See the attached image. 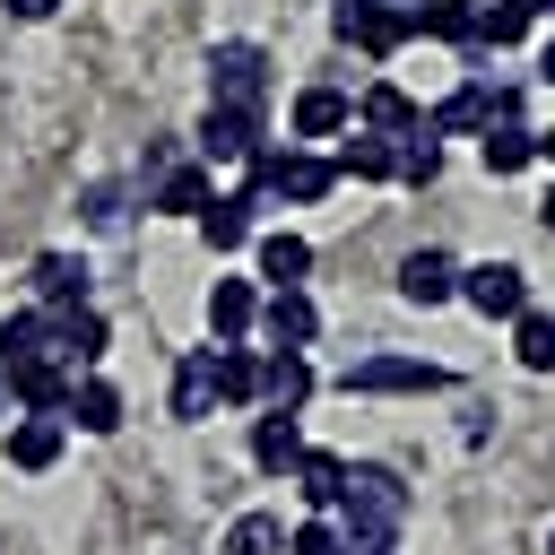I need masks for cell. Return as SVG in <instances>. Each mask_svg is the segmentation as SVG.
Listing matches in <instances>:
<instances>
[{"label": "cell", "mask_w": 555, "mask_h": 555, "mask_svg": "<svg viewBox=\"0 0 555 555\" xmlns=\"http://www.w3.org/2000/svg\"><path fill=\"white\" fill-rule=\"evenodd\" d=\"M330 182H338V165L321 147H260L251 156V191H269V199L312 208V199H330Z\"/></svg>", "instance_id": "3957f363"}, {"label": "cell", "mask_w": 555, "mask_h": 555, "mask_svg": "<svg viewBox=\"0 0 555 555\" xmlns=\"http://www.w3.org/2000/svg\"><path fill=\"white\" fill-rule=\"evenodd\" d=\"M0 9H9V17H17V26H35V17H52V9H61V0H0Z\"/></svg>", "instance_id": "8d00e7d4"}, {"label": "cell", "mask_w": 555, "mask_h": 555, "mask_svg": "<svg viewBox=\"0 0 555 555\" xmlns=\"http://www.w3.org/2000/svg\"><path fill=\"white\" fill-rule=\"evenodd\" d=\"M286 477L304 486V503H312V512H330V503H338V486H347V460H338V451H304Z\"/></svg>", "instance_id": "4dcf8cb0"}, {"label": "cell", "mask_w": 555, "mask_h": 555, "mask_svg": "<svg viewBox=\"0 0 555 555\" xmlns=\"http://www.w3.org/2000/svg\"><path fill=\"white\" fill-rule=\"evenodd\" d=\"M529 26H538V17H529L520 0H477V52H512Z\"/></svg>", "instance_id": "1f68e13d"}, {"label": "cell", "mask_w": 555, "mask_h": 555, "mask_svg": "<svg viewBox=\"0 0 555 555\" xmlns=\"http://www.w3.org/2000/svg\"><path fill=\"white\" fill-rule=\"evenodd\" d=\"M78 217H87L95 234H121V225H130V182H87V191H78Z\"/></svg>", "instance_id": "e575fe53"}, {"label": "cell", "mask_w": 555, "mask_h": 555, "mask_svg": "<svg viewBox=\"0 0 555 555\" xmlns=\"http://www.w3.org/2000/svg\"><path fill=\"white\" fill-rule=\"evenodd\" d=\"M173 416H182V425L217 416V347H191V356L173 364Z\"/></svg>", "instance_id": "2e32d148"}, {"label": "cell", "mask_w": 555, "mask_h": 555, "mask_svg": "<svg viewBox=\"0 0 555 555\" xmlns=\"http://www.w3.org/2000/svg\"><path fill=\"white\" fill-rule=\"evenodd\" d=\"M251 208H260V191L243 182V191L208 199V208H199L191 225H199V243H208V251H243V243H251Z\"/></svg>", "instance_id": "4fadbf2b"}, {"label": "cell", "mask_w": 555, "mask_h": 555, "mask_svg": "<svg viewBox=\"0 0 555 555\" xmlns=\"http://www.w3.org/2000/svg\"><path fill=\"white\" fill-rule=\"evenodd\" d=\"M538 156H546V165H555V130H538Z\"/></svg>", "instance_id": "ab89813d"}, {"label": "cell", "mask_w": 555, "mask_h": 555, "mask_svg": "<svg viewBox=\"0 0 555 555\" xmlns=\"http://www.w3.org/2000/svg\"><path fill=\"white\" fill-rule=\"evenodd\" d=\"M538 225H546V234H555V191H546V199H538Z\"/></svg>", "instance_id": "74e56055"}, {"label": "cell", "mask_w": 555, "mask_h": 555, "mask_svg": "<svg viewBox=\"0 0 555 555\" xmlns=\"http://www.w3.org/2000/svg\"><path fill=\"white\" fill-rule=\"evenodd\" d=\"M61 434H69L61 416H26V425H9V460H17V468H52V460H61Z\"/></svg>", "instance_id": "f546056e"}, {"label": "cell", "mask_w": 555, "mask_h": 555, "mask_svg": "<svg viewBox=\"0 0 555 555\" xmlns=\"http://www.w3.org/2000/svg\"><path fill=\"white\" fill-rule=\"evenodd\" d=\"M286 555H347V538H338V520L321 512V520H304V529H286Z\"/></svg>", "instance_id": "d590c367"}, {"label": "cell", "mask_w": 555, "mask_h": 555, "mask_svg": "<svg viewBox=\"0 0 555 555\" xmlns=\"http://www.w3.org/2000/svg\"><path fill=\"white\" fill-rule=\"evenodd\" d=\"M217 399H225V408H251V399H260V356L234 347V338H217Z\"/></svg>", "instance_id": "4316f807"}, {"label": "cell", "mask_w": 555, "mask_h": 555, "mask_svg": "<svg viewBox=\"0 0 555 555\" xmlns=\"http://www.w3.org/2000/svg\"><path fill=\"white\" fill-rule=\"evenodd\" d=\"M347 182H390V139L382 130H356V139H338V156H330Z\"/></svg>", "instance_id": "f1b7e54d"}, {"label": "cell", "mask_w": 555, "mask_h": 555, "mask_svg": "<svg viewBox=\"0 0 555 555\" xmlns=\"http://www.w3.org/2000/svg\"><path fill=\"white\" fill-rule=\"evenodd\" d=\"M286 130H295V139H347V130H356V95H347V87H304V95L286 104Z\"/></svg>", "instance_id": "9c48e42d"}, {"label": "cell", "mask_w": 555, "mask_h": 555, "mask_svg": "<svg viewBox=\"0 0 555 555\" xmlns=\"http://www.w3.org/2000/svg\"><path fill=\"white\" fill-rule=\"evenodd\" d=\"M390 182H408V191H434V182H442V139H434L425 121L390 139Z\"/></svg>", "instance_id": "ac0fdd59"}, {"label": "cell", "mask_w": 555, "mask_h": 555, "mask_svg": "<svg viewBox=\"0 0 555 555\" xmlns=\"http://www.w3.org/2000/svg\"><path fill=\"white\" fill-rule=\"evenodd\" d=\"M356 121H364V130H382V139H399V130H416V121H425V104H416L408 87H390V78H382V87H364V95H356Z\"/></svg>", "instance_id": "44dd1931"}, {"label": "cell", "mask_w": 555, "mask_h": 555, "mask_svg": "<svg viewBox=\"0 0 555 555\" xmlns=\"http://www.w3.org/2000/svg\"><path fill=\"white\" fill-rule=\"evenodd\" d=\"M416 35H442V43H477V0H416Z\"/></svg>", "instance_id": "83f0119b"}, {"label": "cell", "mask_w": 555, "mask_h": 555, "mask_svg": "<svg viewBox=\"0 0 555 555\" xmlns=\"http://www.w3.org/2000/svg\"><path fill=\"white\" fill-rule=\"evenodd\" d=\"M338 538H347V555H390L399 546V529H408V486L390 477V468H347V486H338Z\"/></svg>", "instance_id": "6da1fadb"}, {"label": "cell", "mask_w": 555, "mask_h": 555, "mask_svg": "<svg viewBox=\"0 0 555 555\" xmlns=\"http://www.w3.org/2000/svg\"><path fill=\"white\" fill-rule=\"evenodd\" d=\"M0 373H9V399H17L26 416H61V408H69V382H78L61 356H35V364H0Z\"/></svg>", "instance_id": "ba28073f"}, {"label": "cell", "mask_w": 555, "mask_h": 555, "mask_svg": "<svg viewBox=\"0 0 555 555\" xmlns=\"http://www.w3.org/2000/svg\"><path fill=\"white\" fill-rule=\"evenodd\" d=\"M104 338H113V330H104V312H95V304H61V364H69V373H78V364H95V356H104Z\"/></svg>", "instance_id": "484cf974"}, {"label": "cell", "mask_w": 555, "mask_h": 555, "mask_svg": "<svg viewBox=\"0 0 555 555\" xmlns=\"http://www.w3.org/2000/svg\"><path fill=\"white\" fill-rule=\"evenodd\" d=\"M330 35L373 52V61H390L416 35V0H330Z\"/></svg>", "instance_id": "7a4b0ae2"}, {"label": "cell", "mask_w": 555, "mask_h": 555, "mask_svg": "<svg viewBox=\"0 0 555 555\" xmlns=\"http://www.w3.org/2000/svg\"><path fill=\"white\" fill-rule=\"evenodd\" d=\"M260 399H269L278 416H304V399H312V364H304V347H269V356H260Z\"/></svg>", "instance_id": "5bb4252c"}, {"label": "cell", "mask_w": 555, "mask_h": 555, "mask_svg": "<svg viewBox=\"0 0 555 555\" xmlns=\"http://www.w3.org/2000/svg\"><path fill=\"white\" fill-rule=\"evenodd\" d=\"M61 425H78V434H113V425H121V390H113L104 373H78V382H69Z\"/></svg>", "instance_id": "ffe728a7"}, {"label": "cell", "mask_w": 555, "mask_h": 555, "mask_svg": "<svg viewBox=\"0 0 555 555\" xmlns=\"http://www.w3.org/2000/svg\"><path fill=\"white\" fill-rule=\"evenodd\" d=\"M295 460H304V425H295V416H278V408H269V416H260V425H251V468H260V477H286V468H295Z\"/></svg>", "instance_id": "603a6c76"}, {"label": "cell", "mask_w": 555, "mask_h": 555, "mask_svg": "<svg viewBox=\"0 0 555 555\" xmlns=\"http://www.w3.org/2000/svg\"><path fill=\"white\" fill-rule=\"evenodd\" d=\"M486 121H494V87H486V78L451 87V95L425 113V130H434V139H460V130H486Z\"/></svg>", "instance_id": "e0dca14e"}, {"label": "cell", "mask_w": 555, "mask_h": 555, "mask_svg": "<svg viewBox=\"0 0 555 555\" xmlns=\"http://www.w3.org/2000/svg\"><path fill=\"white\" fill-rule=\"evenodd\" d=\"M460 304L486 312V321H520L529 312V278L512 260H477V269H460Z\"/></svg>", "instance_id": "52a82bcc"}, {"label": "cell", "mask_w": 555, "mask_h": 555, "mask_svg": "<svg viewBox=\"0 0 555 555\" xmlns=\"http://www.w3.org/2000/svg\"><path fill=\"white\" fill-rule=\"evenodd\" d=\"M538 78H546V87H555V43H546V52H538Z\"/></svg>", "instance_id": "f35d334b"}, {"label": "cell", "mask_w": 555, "mask_h": 555, "mask_svg": "<svg viewBox=\"0 0 555 555\" xmlns=\"http://www.w3.org/2000/svg\"><path fill=\"white\" fill-rule=\"evenodd\" d=\"M208 95H225V104H269V52H260L251 35H225V43L208 52Z\"/></svg>", "instance_id": "5b68a950"}, {"label": "cell", "mask_w": 555, "mask_h": 555, "mask_svg": "<svg viewBox=\"0 0 555 555\" xmlns=\"http://www.w3.org/2000/svg\"><path fill=\"white\" fill-rule=\"evenodd\" d=\"M251 260H260L269 286H304V278H312V243H304V234H260Z\"/></svg>", "instance_id": "d4e9b609"}, {"label": "cell", "mask_w": 555, "mask_h": 555, "mask_svg": "<svg viewBox=\"0 0 555 555\" xmlns=\"http://www.w3.org/2000/svg\"><path fill=\"white\" fill-rule=\"evenodd\" d=\"M217 191H208V165H191V156H173L165 173H147V208L156 217H199Z\"/></svg>", "instance_id": "30bf717a"}, {"label": "cell", "mask_w": 555, "mask_h": 555, "mask_svg": "<svg viewBox=\"0 0 555 555\" xmlns=\"http://www.w3.org/2000/svg\"><path fill=\"white\" fill-rule=\"evenodd\" d=\"M260 139H269V104H225V95H208V121H199V156L217 165V156H260Z\"/></svg>", "instance_id": "8992f818"}, {"label": "cell", "mask_w": 555, "mask_h": 555, "mask_svg": "<svg viewBox=\"0 0 555 555\" xmlns=\"http://www.w3.org/2000/svg\"><path fill=\"white\" fill-rule=\"evenodd\" d=\"M217 555H286V520H278V512H243Z\"/></svg>", "instance_id": "836d02e7"}, {"label": "cell", "mask_w": 555, "mask_h": 555, "mask_svg": "<svg viewBox=\"0 0 555 555\" xmlns=\"http://www.w3.org/2000/svg\"><path fill=\"white\" fill-rule=\"evenodd\" d=\"M477 156H486V173L503 182V173L538 165V130H529V121H486V130H477Z\"/></svg>", "instance_id": "7402d4cb"}, {"label": "cell", "mask_w": 555, "mask_h": 555, "mask_svg": "<svg viewBox=\"0 0 555 555\" xmlns=\"http://www.w3.org/2000/svg\"><path fill=\"white\" fill-rule=\"evenodd\" d=\"M338 390L356 399H382V390H451V364H425V356H356L347 373H338Z\"/></svg>", "instance_id": "277c9868"}, {"label": "cell", "mask_w": 555, "mask_h": 555, "mask_svg": "<svg viewBox=\"0 0 555 555\" xmlns=\"http://www.w3.org/2000/svg\"><path fill=\"white\" fill-rule=\"evenodd\" d=\"M251 330H269V347H312V338H321V312H312L304 286H269V304H260Z\"/></svg>", "instance_id": "7c38bea8"}, {"label": "cell", "mask_w": 555, "mask_h": 555, "mask_svg": "<svg viewBox=\"0 0 555 555\" xmlns=\"http://www.w3.org/2000/svg\"><path fill=\"white\" fill-rule=\"evenodd\" d=\"M251 321H260V286H251V278H217V286H208V330H217V338H243Z\"/></svg>", "instance_id": "cb8c5ba5"}, {"label": "cell", "mask_w": 555, "mask_h": 555, "mask_svg": "<svg viewBox=\"0 0 555 555\" xmlns=\"http://www.w3.org/2000/svg\"><path fill=\"white\" fill-rule=\"evenodd\" d=\"M35 356H61V312H52V304L0 321V364H35Z\"/></svg>", "instance_id": "9a60e30c"}, {"label": "cell", "mask_w": 555, "mask_h": 555, "mask_svg": "<svg viewBox=\"0 0 555 555\" xmlns=\"http://www.w3.org/2000/svg\"><path fill=\"white\" fill-rule=\"evenodd\" d=\"M399 295H408L416 312L451 304V295H460V260H451V251H434V243H425V251H408V260H399Z\"/></svg>", "instance_id": "8fae6325"}, {"label": "cell", "mask_w": 555, "mask_h": 555, "mask_svg": "<svg viewBox=\"0 0 555 555\" xmlns=\"http://www.w3.org/2000/svg\"><path fill=\"white\" fill-rule=\"evenodd\" d=\"M512 356H520L529 373H555V312H538V304H529V312L512 321Z\"/></svg>", "instance_id": "d6a6232c"}, {"label": "cell", "mask_w": 555, "mask_h": 555, "mask_svg": "<svg viewBox=\"0 0 555 555\" xmlns=\"http://www.w3.org/2000/svg\"><path fill=\"white\" fill-rule=\"evenodd\" d=\"M0 408H9V373H0Z\"/></svg>", "instance_id": "60d3db41"}, {"label": "cell", "mask_w": 555, "mask_h": 555, "mask_svg": "<svg viewBox=\"0 0 555 555\" xmlns=\"http://www.w3.org/2000/svg\"><path fill=\"white\" fill-rule=\"evenodd\" d=\"M26 286H35V304H87V260L78 251H35V269H26Z\"/></svg>", "instance_id": "d6986e66"}, {"label": "cell", "mask_w": 555, "mask_h": 555, "mask_svg": "<svg viewBox=\"0 0 555 555\" xmlns=\"http://www.w3.org/2000/svg\"><path fill=\"white\" fill-rule=\"evenodd\" d=\"M546 555H555V538H546Z\"/></svg>", "instance_id": "b9f144b4"}]
</instances>
